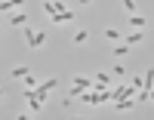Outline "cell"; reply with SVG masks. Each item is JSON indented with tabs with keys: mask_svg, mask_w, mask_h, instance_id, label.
<instances>
[{
	"mask_svg": "<svg viewBox=\"0 0 154 120\" xmlns=\"http://www.w3.org/2000/svg\"><path fill=\"white\" fill-rule=\"evenodd\" d=\"M65 22H74V9H65V12H56L53 16V25H65Z\"/></svg>",
	"mask_w": 154,
	"mask_h": 120,
	"instance_id": "277c9868",
	"label": "cell"
},
{
	"mask_svg": "<svg viewBox=\"0 0 154 120\" xmlns=\"http://www.w3.org/2000/svg\"><path fill=\"white\" fill-rule=\"evenodd\" d=\"M142 25H145V16H139V12H133V16H130V28H133V31H139Z\"/></svg>",
	"mask_w": 154,
	"mask_h": 120,
	"instance_id": "9c48e42d",
	"label": "cell"
},
{
	"mask_svg": "<svg viewBox=\"0 0 154 120\" xmlns=\"http://www.w3.org/2000/svg\"><path fill=\"white\" fill-rule=\"evenodd\" d=\"M105 37L111 40V43H120V40H123V34H120L117 28H105Z\"/></svg>",
	"mask_w": 154,
	"mask_h": 120,
	"instance_id": "30bf717a",
	"label": "cell"
},
{
	"mask_svg": "<svg viewBox=\"0 0 154 120\" xmlns=\"http://www.w3.org/2000/svg\"><path fill=\"white\" fill-rule=\"evenodd\" d=\"M6 22H9V25H25L28 16H25V12H12V16H6Z\"/></svg>",
	"mask_w": 154,
	"mask_h": 120,
	"instance_id": "ba28073f",
	"label": "cell"
},
{
	"mask_svg": "<svg viewBox=\"0 0 154 120\" xmlns=\"http://www.w3.org/2000/svg\"><path fill=\"white\" fill-rule=\"evenodd\" d=\"M86 37H89V34H86V31L80 28V31H77V34H74V43H77V46H80V43H86Z\"/></svg>",
	"mask_w": 154,
	"mask_h": 120,
	"instance_id": "7c38bea8",
	"label": "cell"
},
{
	"mask_svg": "<svg viewBox=\"0 0 154 120\" xmlns=\"http://www.w3.org/2000/svg\"><path fill=\"white\" fill-rule=\"evenodd\" d=\"M126 52H130V43H123V40H120V43H117V46H114V56H117V59H120V56H126Z\"/></svg>",
	"mask_w": 154,
	"mask_h": 120,
	"instance_id": "8fae6325",
	"label": "cell"
},
{
	"mask_svg": "<svg viewBox=\"0 0 154 120\" xmlns=\"http://www.w3.org/2000/svg\"><path fill=\"white\" fill-rule=\"evenodd\" d=\"M22 3H25V0H0V12L6 16V12H9L12 6H22Z\"/></svg>",
	"mask_w": 154,
	"mask_h": 120,
	"instance_id": "52a82bcc",
	"label": "cell"
},
{
	"mask_svg": "<svg viewBox=\"0 0 154 120\" xmlns=\"http://www.w3.org/2000/svg\"><path fill=\"white\" fill-rule=\"evenodd\" d=\"M25 83H28L31 89H37V86H40V83H37V80H34V74H28V77H25Z\"/></svg>",
	"mask_w": 154,
	"mask_h": 120,
	"instance_id": "5bb4252c",
	"label": "cell"
},
{
	"mask_svg": "<svg viewBox=\"0 0 154 120\" xmlns=\"http://www.w3.org/2000/svg\"><path fill=\"white\" fill-rule=\"evenodd\" d=\"M28 74H31V68H25V65H19V68H12V71H9V77H16V80H25Z\"/></svg>",
	"mask_w": 154,
	"mask_h": 120,
	"instance_id": "8992f818",
	"label": "cell"
},
{
	"mask_svg": "<svg viewBox=\"0 0 154 120\" xmlns=\"http://www.w3.org/2000/svg\"><path fill=\"white\" fill-rule=\"evenodd\" d=\"M142 40H145V31H142V28H139V31H126V34H123V43H130V46H139Z\"/></svg>",
	"mask_w": 154,
	"mask_h": 120,
	"instance_id": "6da1fadb",
	"label": "cell"
},
{
	"mask_svg": "<svg viewBox=\"0 0 154 120\" xmlns=\"http://www.w3.org/2000/svg\"><path fill=\"white\" fill-rule=\"evenodd\" d=\"M148 102H154V86H151V92H148Z\"/></svg>",
	"mask_w": 154,
	"mask_h": 120,
	"instance_id": "9a60e30c",
	"label": "cell"
},
{
	"mask_svg": "<svg viewBox=\"0 0 154 120\" xmlns=\"http://www.w3.org/2000/svg\"><path fill=\"white\" fill-rule=\"evenodd\" d=\"M89 3H93V0H80V6H89Z\"/></svg>",
	"mask_w": 154,
	"mask_h": 120,
	"instance_id": "2e32d148",
	"label": "cell"
},
{
	"mask_svg": "<svg viewBox=\"0 0 154 120\" xmlns=\"http://www.w3.org/2000/svg\"><path fill=\"white\" fill-rule=\"evenodd\" d=\"M43 43H46V31H37V34L28 40V49H40Z\"/></svg>",
	"mask_w": 154,
	"mask_h": 120,
	"instance_id": "3957f363",
	"label": "cell"
},
{
	"mask_svg": "<svg viewBox=\"0 0 154 120\" xmlns=\"http://www.w3.org/2000/svg\"><path fill=\"white\" fill-rule=\"evenodd\" d=\"M120 3H123V9L130 12V16H133V12H136V0H120Z\"/></svg>",
	"mask_w": 154,
	"mask_h": 120,
	"instance_id": "4fadbf2b",
	"label": "cell"
},
{
	"mask_svg": "<svg viewBox=\"0 0 154 120\" xmlns=\"http://www.w3.org/2000/svg\"><path fill=\"white\" fill-rule=\"evenodd\" d=\"M133 105H136V99H133V96H120L117 102H114V108H117V111H130Z\"/></svg>",
	"mask_w": 154,
	"mask_h": 120,
	"instance_id": "7a4b0ae2",
	"label": "cell"
},
{
	"mask_svg": "<svg viewBox=\"0 0 154 120\" xmlns=\"http://www.w3.org/2000/svg\"><path fill=\"white\" fill-rule=\"evenodd\" d=\"M56 83H59L56 77H53V80H46V83H40V86H37V96L46 99V92H53V89H56Z\"/></svg>",
	"mask_w": 154,
	"mask_h": 120,
	"instance_id": "5b68a950",
	"label": "cell"
}]
</instances>
